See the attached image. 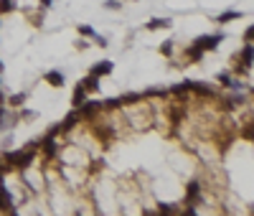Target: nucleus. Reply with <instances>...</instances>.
<instances>
[{
	"instance_id": "aec40b11",
	"label": "nucleus",
	"mask_w": 254,
	"mask_h": 216,
	"mask_svg": "<svg viewBox=\"0 0 254 216\" xmlns=\"http://www.w3.org/2000/svg\"><path fill=\"white\" fill-rule=\"evenodd\" d=\"M158 211H160V214H175V209H173L170 204H158Z\"/></svg>"
},
{
	"instance_id": "6ab92c4d",
	"label": "nucleus",
	"mask_w": 254,
	"mask_h": 216,
	"mask_svg": "<svg viewBox=\"0 0 254 216\" xmlns=\"http://www.w3.org/2000/svg\"><path fill=\"white\" fill-rule=\"evenodd\" d=\"M160 54L170 56V54H173V41H166V43H163V46H160Z\"/></svg>"
},
{
	"instance_id": "9d476101",
	"label": "nucleus",
	"mask_w": 254,
	"mask_h": 216,
	"mask_svg": "<svg viewBox=\"0 0 254 216\" xmlns=\"http://www.w3.org/2000/svg\"><path fill=\"white\" fill-rule=\"evenodd\" d=\"M79 84L86 89V94H89V92H97V89H99V77H92V74H89V77H84Z\"/></svg>"
},
{
	"instance_id": "9b49d317",
	"label": "nucleus",
	"mask_w": 254,
	"mask_h": 216,
	"mask_svg": "<svg viewBox=\"0 0 254 216\" xmlns=\"http://www.w3.org/2000/svg\"><path fill=\"white\" fill-rule=\"evenodd\" d=\"M84 99H86V89H84L82 84H77V89H74V97H71V105H74V107H79V105L84 102Z\"/></svg>"
},
{
	"instance_id": "f8f14e48",
	"label": "nucleus",
	"mask_w": 254,
	"mask_h": 216,
	"mask_svg": "<svg viewBox=\"0 0 254 216\" xmlns=\"http://www.w3.org/2000/svg\"><path fill=\"white\" fill-rule=\"evenodd\" d=\"M239 18H242L239 10H226V13H221V16L216 18V23H229V21H239Z\"/></svg>"
},
{
	"instance_id": "5701e85b",
	"label": "nucleus",
	"mask_w": 254,
	"mask_h": 216,
	"mask_svg": "<svg viewBox=\"0 0 254 216\" xmlns=\"http://www.w3.org/2000/svg\"><path fill=\"white\" fill-rule=\"evenodd\" d=\"M252 36H254V28H252V26H247V33H244L247 43H252Z\"/></svg>"
},
{
	"instance_id": "423d86ee",
	"label": "nucleus",
	"mask_w": 254,
	"mask_h": 216,
	"mask_svg": "<svg viewBox=\"0 0 254 216\" xmlns=\"http://www.w3.org/2000/svg\"><path fill=\"white\" fill-rule=\"evenodd\" d=\"M43 79H46V81L54 86V89H61V86L66 84L64 71H58V69H51V71H46V77H43Z\"/></svg>"
},
{
	"instance_id": "6e6552de",
	"label": "nucleus",
	"mask_w": 254,
	"mask_h": 216,
	"mask_svg": "<svg viewBox=\"0 0 254 216\" xmlns=\"http://www.w3.org/2000/svg\"><path fill=\"white\" fill-rule=\"evenodd\" d=\"M188 84V89L191 92H196V94H201V97H214V89L208 84H201V81H186Z\"/></svg>"
},
{
	"instance_id": "f03ea898",
	"label": "nucleus",
	"mask_w": 254,
	"mask_h": 216,
	"mask_svg": "<svg viewBox=\"0 0 254 216\" xmlns=\"http://www.w3.org/2000/svg\"><path fill=\"white\" fill-rule=\"evenodd\" d=\"M3 158H5V163H8L10 168L26 170L28 165L36 161V153H33V148H31V150H13V153H5Z\"/></svg>"
},
{
	"instance_id": "b1692460",
	"label": "nucleus",
	"mask_w": 254,
	"mask_h": 216,
	"mask_svg": "<svg viewBox=\"0 0 254 216\" xmlns=\"http://www.w3.org/2000/svg\"><path fill=\"white\" fill-rule=\"evenodd\" d=\"M51 3H54V0H41V5H43V8H51Z\"/></svg>"
},
{
	"instance_id": "4468645a",
	"label": "nucleus",
	"mask_w": 254,
	"mask_h": 216,
	"mask_svg": "<svg viewBox=\"0 0 254 216\" xmlns=\"http://www.w3.org/2000/svg\"><path fill=\"white\" fill-rule=\"evenodd\" d=\"M94 135H97L102 142H110V140H112V127H94Z\"/></svg>"
},
{
	"instance_id": "ddd939ff",
	"label": "nucleus",
	"mask_w": 254,
	"mask_h": 216,
	"mask_svg": "<svg viewBox=\"0 0 254 216\" xmlns=\"http://www.w3.org/2000/svg\"><path fill=\"white\" fill-rule=\"evenodd\" d=\"M18 8L16 0H0V16H8V13H13Z\"/></svg>"
},
{
	"instance_id": "f3484780",
	"label": "nucleus",
	"mask_w": 254,
	"mask_h": 216,
	"mask_svg": "<svg viewBox=\"0 0 254 216\" xmlns=\"http://www.w3.org/2000/svg\"><path fill=\"white\" fill-rule=\"evenodd\" d=\"M8 102H10V107H23V102H26V94L21 92V94H13L10 99H8Z\"/></svg>"
},
{
	"instance_id": "4be33fe9",
	"label": "nucleus",
	"mask_w": 254,
	"mask_h": 216,
	"mask_svg": "<svg viewBox=\"0 0 254 216\" xmlns=\"http://www.w3.org/2000/svg\"><path fill=\"white\" fill-rule=\"evenodd\" d=\"M252 130H254V127H252V122H247V127H244V130H242V135H244V137H247V142H249V140H252Z\"/></svg>"
},
{
	"instance_id": "f257e3e1",
	"label": "nucleus",
	"mask_w": 254,
	"mask_h": 216,
	"mask_svg": "<svg viewBox=\"0 0 254 216\" xmlns=\"http://www.w3.org/2000/svg\"><path fill=\"white\" fill-rule=\"evenodd\" d=\"M224 41V36H198L196 41H193V46H188V51H186V56H188V61H201V56L206 54V51H214V49H219V43Z\"/></svg>"
},
{
	"instance_id": "0eeeda50",
	"label": "nucleus",
	"mask_w": 254,
	"mask_h": 216,
	"mask_svg": "<svg viewBox=\"0 0 254 216\" xmlns=\"http://www.w3.org/2000/svg\"><path fill=\"white\" fill-rule=\"evenodd\" d=\"M112 71H114L112 61H99V64H94L92 69H89V74L92 77H107V74H112Z\"/></svg>"
},
{
	"instance_id": "20e7f679",
	"label": "nucleus",
	"mask_w": 254,
	"mask_h": 216,
	"mask_svg": "<svg viewBox=\"0 0 254 216\" xmlns=\"http://www.w3.org/2000/svg\"><path fill=\"white\" fill-rule=\"evenodd\" d=\"M249 69H252V43H244L242 54H239L236 71H239V74H249Z\"/></svg>"
},
{
	"instance_id": "2eb2a0df",
	"label": "nucleus",
	"mask_w": 254,
	"mask_h": 216,
	"mask_svg": "<svg viewBox=\"0 0 254 216\" xmlns=\"http://www.w3.org/2000/svg\"><path fill=\"white\" fill-rule=\"evenodd\" d=\"M183 117H186V107H183V105L175 107V109H170V120H173V125H178Z\"/></svg>"
},
{
	"instance_id": "a211bd4d",
	"label": "nucleus",
	"mask_w": 254,
	"mask_h": 216,
	"mask_svg": "<svg viewBox=\"0 0 254 216\" xmlns=\"http://www.w3.org/2000/svg\"><path fill=\"white\" fill-rule=\"evenodd\" d=\"M79 33H82V36H92V38L97 36V33H94V28H92V26H79Z\"/></svg>"
},
{
	"instance_id": "1a4fd4ad",
	"label": "nucleus",
	"mask_w": 254,
	"mask_h": 216,
	"mask_svg": "<svg viewBox=\"0 0 254 216\" xmlns=\"http://www.w3.org/2000/svg\"><path fill=\"white\" fill-rule=\"evenodd\" d=\"M170 26H173L170 18H153L150 23H145L147 31H160V28H170Z\"/></svg>"
},
{
	"instance_id": "dca6fc26",
	"label": "nucleus",
	"mask_w": 254,
	"mask_h": 216,
	"mask_svg": "<svg viewBox=\"0 0 254 216\" xmlns=\"http://www.w3.org/2000/svg\"><path fill=\"white\" fill-rule=\"evenodd\" d=\"M142 97H168V89L166 86H153V89H147Z\"/></svg>"
},
{
	"instance_id": "412c9836",
	"label": "nucleus",
	"mask_w": 254,
	"mask_h": 216,
	"mask_svg": "<svg viewBox=\"0 0 254 216\" xmlns=\"http://www.w3.org/2000/svg\"><path fill=\"white\" fill-rule=\"evenodd\" d=\"M104 8H107V10H119V8H122V3H117V0H107Z\"/></svg>"
},
{
	"instance_id": "39448f33",
	"label": "nucleus",
	"mask_w": 254,
	"mask_h": 216,
	"mask_svg": "<svg viewBox=\"0 0 254 216\" xmlns=\"http://www.w3.org/2000/svg\"><path fill=\"white\" fill-rule=\"evenodd\" d=\"M198 198H201V183H198V181H191L188 189H186V204H188V209L196 206Z\"/></svg>"
},
{
	"instance_id": "7ed1b4c3",
	"label": "nucleus",
	"mask_w": 254,
	"mask_h": 216,
	"mask_svg": "<svg viewBox=\"0 0 254 216\" xmlns=\"http://www.w3.org/2000/svg\"><path fill=\"white\" fill-rule=\"evenodd\" d=\"M0 211L3 214H16V206H13V196L8 191V186L0 178Z\"/></svg>"
}]
</instances>
